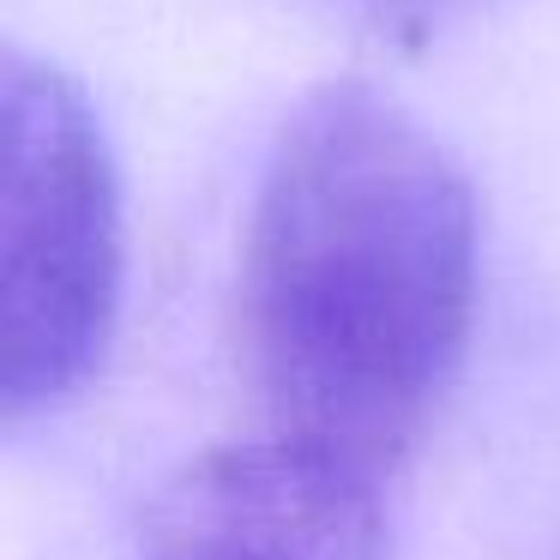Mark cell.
<instances>
[{"instance_id":"obj_4","label":"cell","mask_w":560,"mask_h":560,"mask_svg":"<svg viewBox=\"0 0 560 560\" xmlns=\"http://www.w3.org/2000/svg\"><path fill=\"white\" fill-rule=\"evenodd\" d=\"M404 7H422V0H404Z\"/></svg>"},{"instance_id":"obj_2","label":"cell","mask_w":560,"mask_h":560,"mask_svg":"<svg viewBox=\"0 0 560 560\" xmlns=\"http://www.w3.org/2000/svg\"><path fill=\"white\" fill-rule=\"evenodd\" d=\"M0 410L67 404L121 307V187L91 97L55 61L0 67Z\"/></svg>"},{"instance_id":"obj_1","label":"cell","mask_w":560,"mask_h":560,"mask_svg":"<svg viewBox=\"0 0 560 560\" xmlns=\"http://www.w3.org/2000/svg\"><path fill=\"white\" fill-rule=\"evenodd\" d=\"M476 326V199L374 85L283 121L242 242V343L271 434L386 476L434 422Z\"/></svg>"},{"instance_id":"obj_3","label":"cell","mask_w":560,"mask_h":560,"mask_svg":"<svg viewBox=\"0 0 560 560\" xmlns=\"http://www.w3.org/2000/svg\"><path fill=\"white\" fill-rule=\"evenodd\" d=\"M380 476L290 434L211 446L158 488L139 560H380Z\"/></svg>"}]
</instances>
